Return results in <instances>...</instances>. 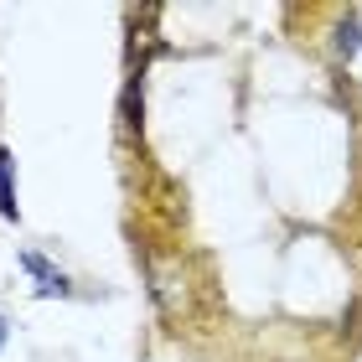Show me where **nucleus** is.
Masks as SVG:
<instances>
[{
    "label": "nucleus",
    "mask_w": 362,
    "mask_h": 362,
    "mask_svg": "<svg viewBox=\"0 0 362 362\" xmlns=\"http://www.w3.org/2000/svg\"><path fill=\"white\" fill-rule=\"evenodd\" d=\"M332 52H337V62H352V57L362 52V16H357V11H341V16H337V26H332Z\"/></svg>",
    "instance_id": "nucleus-3"
},
{
    "label": "nucleus",
    "mask_w": 362,
    "mask_h": 362,
    "mask_svg": "<svg viewBox=\"0 0 362 362\" xmlns=\"http://www.w3.org/2000/svg\"><path fill=\"white\" fill-rule=\"evenodd\" d=\"M145 285L160 310V321H187L192 316V279L181 269V259H145Z\"/></svg>",
    "instance_id": "nucleus-1"
},
{
    "label": "nucleus",
    "mask_w": 362,
    "mask_h": 362,
    "mask_svg": "<svg viewBox=\"0 0 362 362\" xmlns=\"http://www.w3.org/2000/svg\"><path fill=\"white\" fill-rule=\"evenodd\" d=\"M6 337H11V326H6V316H0V347H6Z\"/></svg>",
    "instance_id": "nucleus-6"
},
{
    "label": "nucleus",
    "mask_w": 362,
    "mask_h": 362,
    "mask_svg": "<svg viewBox=\"0 0 362 362\" xmlns=\"http://www.w3.org/2000/svg\"><path fill=\"white\" fill-rule=\"evenodd\" d=\"M21 269L37 279V295H42V300H68V295H73V279L62 274L47 254H37V249H26V254H21Z\"/></svg>",
    "instance_id": "nucleus-2"
},
{
    "label": "nucleus",
    "mask_w": 362,
    "mask_h": 362,
    "mask_svg": "<svg viewBox=\"0 0 362 362\" xmlns=\"http://www.w3.org/2000/svg\"><path fill=\"white\" fill-rule=\"evenodd\" d=\"M140 114H145V83H140V78H129V83H124V98H119L124 129H140Z\"/></svg>",
    "instance_id": "nucleus-5"
},
{
    "label": "nucleus",
    "mask_w": 362,
    "mask_h": 362,
    "mask_svg": "<svg viewBox=\"0 0 362 362\" xmlns=\"http://www.w3.org/2000/svg\"><path fill=\"white\" fill-rule=\"evenodd\" d=\"M0 218L21 223V202H16V156L11 145H0Z\"/></svg>",
    "instance_id": "nucleus-4"
}]
</instances>
